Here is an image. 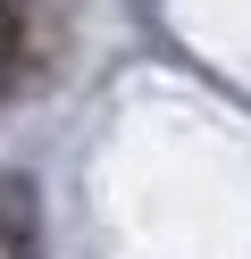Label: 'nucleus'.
Masks as SVG:
<instances>
[{
	"label": "nucleus",
	"instance_id": "1",
	"mask_svg": "<svg viewBox=\"0 0 251 259\" xmlns=\"http://www.w3.org/2000/svg\"><path fill=\"white\" fill-rule=\"evenodd\" d=\"M67 51V0H0V101H25L50 84Z\"/></svg>",
	"mask_w": 251,
	"mask_h": 259
},
{
	"label": "nucleus",
	"instance_id": "2",
	"mask_svg": "<svg viewBox=\"0 0 251 259\" xmlns=\"http://www.w3.org/2000/svg\"><path fill=\"white\" fill-rule=\"evenodd\" d=\"M0 259H33V184L0 176Z\"/></svg>",
	"mask_w": 251,
	"mask_h": 259
}]
</instances>
